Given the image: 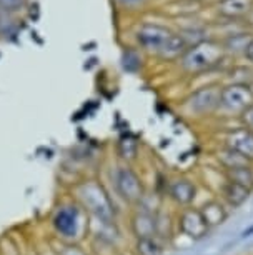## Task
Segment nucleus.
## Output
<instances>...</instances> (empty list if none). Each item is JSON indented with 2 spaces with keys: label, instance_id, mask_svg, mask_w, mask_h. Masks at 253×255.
Wrapping results in <instances>:
<instances>
[{
  "label": "nucleus",
  "instance_id": "f257e3e1",
  "mask_svg": "<svg viewBox=\"0 0 253 255\" xmlns=\"http://www.w3.org/2000/svg\"><path fill=\"white\" fill-rule=\"evenodd\" d=\"M50 240L60 244H85L90 235V217L72 197L62 195L52 207L49 219Z\"/></svg>",
  "mask_w": 253,
  "mask_h": 255
},
{
  "label": "nucleus",
  "instance_id": "f03ea898",
  "mask_svg": "<svg viewBox=\"0 0 253 255\" xmlns=\"http://www.w3.org/2000/svg\"><path fill=\"white\" fill-rule=\"evenodd\" d=\"M69 195L87 212L90 222L118 224V209L107 185L97 177H85L70 185Z\"/></svg>",
  "mask_w": 253,
  "mask_h": 255
},
{
  "label": "nucleus",
  "instance_id": "7ed1b4c3",
  "mask_svg": "<svg viewBox=\"0 0 253 255\" xmlns=\"http://www.w3.org/2000/svg\"><path fill=\"white\" fill-rule=\"evenodd\" d=\"M112 184L115 195L120 199L123 204L128 205L130 209L137 207L140 202L145 199L147 187L145 182L137 172V168L130 163H115V168H112Z\"/></svg>",
  "mask_w": 253,
  "mask_h": 255
},
{
  "label": "nucleus",
  "instance_id": "20e7f679",
  "mask_svg": "<svg viewBox=\"0 0 253 255\" xmlns=\"http://www.w3.org/2000/svg\"><path fill=\"white\" fill-rule=\"evenodd\" d=\"M223 59H225V50H223V45L220 42L205 38L198 44L190 45L178 60L180 67L185 72H188V74H202L205 70L220 65Z\"/></svg>",
  "mask_w": 253,
  "mask_h": 255
},
{
  "label": "nucleus",
  "instance_id": "39448f33",
  "mask_svg": "<svg viewBox=\"0 0 253 255\" xmlns=\"http://www.w3.org/2000/svg\"><path fill=\"white\" fill-rule=\"evenodd\" d=\"M220 90L222 87L218 84H208L193 90L182 102L183 114L190 119H203L217 114L220 104Z\"/></svg>",
  "mask_w": 253,
  "mask_h": 255
},
{
  "label": "nucleus",
  "instance_id": "423d86ee",
  "mask_svg": "<svg viewBox=\"0 0 253 255\" xmlns=\"http://www.w3.org/2000/svg\"><path fill=\"white\" fill-rule=\"evenodd\" d=\"M253 105V89L252 85L243 84H228L220 90V104L217 114L228 115V117H240L248 107Z\"/></svg>",
  "mask_w": 253,
  "mask_h": 255
},
{
  "label": "nucleus",
  "instance_id": "0eeeda50",
  "mask_svg": "<svg viewBox=\"0 0 253 255\" xmlns=\"http://www.w3.org/2000/svg\"><path fill=\"white\" fill-rule=\"evenodd\" d=\"M173 33L175 32H171L170 28L160 25V23L145 22V23H142L140 28L137 30V42L143 50L160 57L164 54V50L167 49V45H169V42L171 40Z\"/></svg>",
  "mask_w": 253,
  "mask_h": 255
},
{
  "label": "nucleus",
  "instance_id": "6e6552de",
  "mask_svg": "<svg viewBox=\"0 0 253 255\" xmlns=\"http://www.w3.org/2000/svg\"><path fill=\"white\" fill-rule=\"evenodd\" d=\"M175 222H176V232L182 234L183 237L193 240V242L205 239L210 234V229L205 224L200 210L193 205L176 210Z\"/></svg>",
  "mask_w": 253,
  "mask_h": 255
},
{
  "label": "nucleus",
  "instance_id": "1a4fd4ad",
  "mask_svg": "<svg viewBox=\"0 0 253 255\" xmlns=\"http://www.w3.org/2000/svg\"><path fill=\"white\" fill-rule=\"evenodd\" d=\"M165 197L176 209L190 207L197 199V184L187 175H176L173 179H169Z\"/></svg>",
  "mask_w": 253,
  "mask_h": 255
},
{
  "label": "nucleus",
  "instance_id": "9d476101",
  "mask_svg": "<svg viewBox=\"0 0 253 255\" xmlns=\"http://www.w3.org/2000/svg\"><path fill=\"white\" fill-rule=\"evenodd\" d=\"M157 214L159 210L147 209L143 205H137L130 209L128 215V230H130L133 240L155 237L157 235Z\"/></svg>",
  "mask_w": 253,
  "mask_h": 255
},
{
  "label": "nucleus",
  "instance_id": "9b49d317",
  "mask_svg": "<svg viewBox=\"0 0 253 255\" xmlns=\"http://www.w3.org/2000/svg\"><path fill=\"white\" fill-rule=\"evenodd\" d=\"M223 147L232 148L233 152L240 153L242 157H245L248 162L253 163V133L247 130L245 127H237L230 128L222 142Z\"/></svg>",
  "mask_w": 253,
  "mask_h": 255
},
{
  "label": "nucleus",
  "instance_id": "f8f14e48",
  "mask_svg": "<svg viewBox=\"0 0 253 255\" xmlns=\"http://www.w3.org/2000/svg\"><path fill=\"white\" fill-rule=\"evenodd\" d=\"M198 210H200V214H202L205 224H207V227L210 230L215 229V227H220L222 224H225L228 215H230L228 207L223 204L218 197L217 199L205 200L203 204L198 207Z\"/></svg>",
  "mask_w": 253,
  "mask_h": 255
},
{
  "label": "nucleus",
  "instance_id": "ddd939ff",
  "mask_svg": "<svg viewBox=\"0 0 253 255\" xmlns=\"http://www.w3.org/2000/svg\"><path fill=\"white\" fill-rule=\"evenodd\" d=\"M217 195L223 204H225L228 209H238L242 207L245 202L250 199L252 195V190L245 189V187L235 184V182H230V180H223V184L218 187L217 190Z\"/></svg>",
  "mask_w": 253,
  "mask_h": 255
},
{
  "label": "nucleus",
  "instance_id": "4468645a",
  "mask_svg": "<svg viewBox=\"0 0 253 255\" xmlns=\"http://www.w3.org/2000/svg\"><path fill=\"white\" fill-rule=\"evenodd\" d=\"M253 10V0H220L217 3V12L222 17L238 18Z\"/></svg>",
  "mask_w": 253,
  "mask_h": 255
},
{
  "label": "nucleus",
  "instance_id": "2eb2a0df",
  "mask_svg": "<svg viewBox=\"0 0 253 255\" xmlns=\"http://www.w3.org/2000/svg\"><path fill=\"white\" fill-rule=\"evenodd\" d=\"M176 234V222H175V214L171 212L160 209L157 214V237L164 240L165 244H169Z\"/></svg>",
  "mask_w": 253,
  "mask_h": 255
},
{
  "label": "nucleus",
  "instance_id": "dca6fc26",
  "mask_svg": "<svg viewBox=\"0 0 253 255\" xmlns=\"http://www.w3.org/2000/svg\"><path fill=\"white\" fill-rule=\"evenodd\" d=\"M167 244L159 237H145L133 240L132 252L133 255H164Z\"/></svg>",
  "mask_w": 253,
  "mask_h": 255
},
{
  "label": "nucleus",
  "instance_id": "f3484780",
  "mask_svg": "<svg viewBox=\"0 0 253 255\" xmlns=\"http://www.w3.org/2000/svg\"><path fill=\"white\" fill-rule=\"evenodd\" d=\"M215 160H217L218 167H220L222 170H230V168L250 165V162H248L245 157H242L240 153L233 152L232 148H227L223 145H220V148L215 152Z\"/></svg>",
  "mask_w": 253,
  "mask_h": 255
},
{
  "label": "nucleus",
  "instance_id": "a211bd4d",
  "mask_svg": "<svg viewBox=\"0 0 253 255\" xmlns=\"http://www.w3.org/2000/svg\"><path fill=\"white\" fill-rule=\"evenodd\" d=\"M138 158V142L133 137H122L117 143V160L122 163H133Z\"/></svg>",
  "mask_w": 253,
  "mask_h": 255
},
{
  "label": "nucleus",
  "instance_id": "6ab92c4d",
  "mask_svg": "<svg viewBox=\"0 0 253 255\" xmlns=\"http://www.w3.org/2000/svg\"><path fill=\"white\" fill-rule=\"evenodd\" d=\"M222 172L227 180L235 182V184L253 192V163L237 167V168H230V170H222Z\"/></svg>",
  "mask_w": 253,
  "mask_h": 255
},
{
  "label": "nucleus",
  "instance_id": "aec40b11",
  "mask_svg": "<svg viewBox=\"0 0 253 255\" xmlns=\"http://www.w3.org/2000/svg\"><path fill=\"white\" fill-rule=\"evenodd\" d=\"M253 38L252 33H245V32H240V33H230L225 40L222 42L223 45V50H225V54H242L245 55V50L248 44H250V40Z\"/></svg>",
  "mask_w": 253,
  "mask_h": 255
},
{
  "label": "nucleus",
  "instance_id": "412c9836",
  "mask_svg": "<svg viewBox=\"0 0 253 255\" xmlns=\"http://www.w3.org/2000/svg\"><path fill=\"white\" fill-rule=\"evenodd\" d=\"M50 244L55 255H92L88 247H85L84 244H60L55 240H50Z\"/></svg>",
  "mask_w": 253,
  "mask_h": 255
},
{
  "label": "nucleus",
  "instance_id": "4be33fe9",
  "mask_svg": "<svg viewBox=\"0 0 253 255\" xmlns=\"http://www.w3.org/2000/svg\"><path fill=\"white\" fill-rule=\"evenodd\" d=\"M0 255H22V250L18 249L15 240L10 237H3L0 240Z\"/></svg>",
  "mask_w": 253,
  "mask_h": 255
},
{
  "label": "nucleus",
  "instance_id": "5701e85b",
  "mask_svg": "<svg viewBox=\"0 0 253 255\" xmlns=\"http://www.w3.org/2000/svg\"><path fill=\"white\" fill-rule=\"evenodd\" d=\"M238 119H240V122H242V127H245L247 130H250L253 133V105L248 107Z\"/></svg>",
  "mask_w": 253,
  "mask_h": 255
},
{
  "label": "nucleus",
  "instance_id": "b1692460",
  "mask_svg": "<svg viewBox=\"0 0 253 255\" xmlns=\"http://www.w3.org/2000/svg\"><path fill=\"white\" fill-rule=\"evenodd\" d=\"M23 3H25V0H0V8H3V10H18Z\"/></svg>",
  "mask_w": 253,
  "mask_h": 255
},
{
  "label": "nucleus",
  "instance_id": "393cba45",
  "mask_svg": "<svg viewBox=\"0 0 253 255\" xmlns=\"http://www.w3.org/2000/svg\"><path fill=\"white\" fill-rule=\"evenodd\" d=\"M33 255H55L54 249H52L50 240L47 239L44 244L39 245V249H35V252H33Z\"/></svg>",
  "mask_w": 253,
  "mask_h": 255
},
{
  "label": "nucleus",
  "instance_id": "a878e982",
  "mask_svg": "<svg viewBox=\"0 0 253 255\" xmlns=\"http://www.w3.org/2000/svg\"><path fill=\"white\" fill-rule=\"evenodd\" d=\"M120 5L127 7V8H132V7H137V5H142L145 0H118Z\"/></svg>",
  "mask_w": 253,
  "mask_h": 255
},
{
  "label": "nucleus",
  "instance_id": "bb28decb",
  "mask_svg": "<svg viewBox=\"0 0 253 255\" xmlns=\"http://www.w3.org/2000/svg\"><path fill=\"white\" fill-rule=\"evenodd\" d=\"M245 59L250 62V64H253V38L250 40V44H248V47H247V50H245Z\"/></svg>",
  "mask_w": 253,
  "mask_h": 255
},
{
  "label": "nucleus",
  "instance_id": "cd10ccee",
  "mask_svg": "<svg viewBox=\"0 0 253 255\" xmlns=\"http://www.w3.org/2000/svg\"><path fill=\"white\" fill-rule=\"evenodd\" d=\"M117 255H133V252H132V249H123L122 252H118Z\"/></svg>",
  "mask_w": 253,
  "mask_h": 255
},
{
  "label": "nucleus",
  "instance_id": "c85d7f7f",
  "mask_svg": "<svg viewBox=\"0 0 253 255\" xmlns=\"http://www.w3.org/2000/svg\"><path fill=\"white\" fill-rule=\"evenodd\" d=\"M252 234H253V227H250L248 230H245V232H243V237H250Z\"/></svg>",
  "mask_w": 253,
  "mask_h": 255
}]
</instances>
